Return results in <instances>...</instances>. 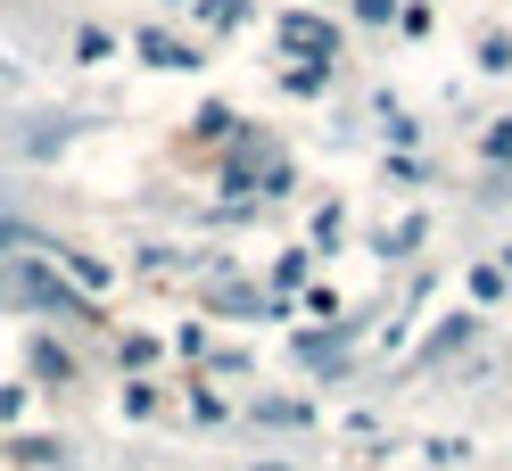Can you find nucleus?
<instances>
[{
	"label": "nucleus",
	"mask_w": 512,
	"mask_h": 471,
	"mask_svg": "<svg viewBox=\"0 0 512 471\" xmlns=\"http://www.w3.org/2000/svg\"><path fill=\"white\" fill-rule=\"evenodd\" d=\"M290 42H306V50H331V34H323L314 17H290Z\"/></svg>",
	"instance_id": "nucleus-1"
}]
</instances>
